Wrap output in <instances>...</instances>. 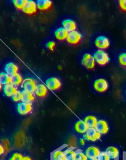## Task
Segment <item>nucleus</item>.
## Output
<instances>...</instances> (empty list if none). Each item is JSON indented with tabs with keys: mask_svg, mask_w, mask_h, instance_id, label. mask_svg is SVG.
Masks as SVG:
<instances>
[{
	"mask_svg": "<svg viewBox=\"0 0 126 160\" xmlns=\"http://www.w3.org/2000/svg\"><path fill=\"white\" fill-rule=\"evenodd\" d=\"M94 58L95 61H96L99 65L104 66L109 62V57L106 53H105L104 51L99 50L94 53Z\"/></svg>",
	"mask_w": 126,
	"mask_h": 160,
	"instance_id": "obj_1",
	"label": "nucleus"
},
{
	"mask_svg": "<svg viewBox=\"0 0 126 160\" xmlns=\"http://www.w3.org/2000/svg\"><path fill=\"white\" fill-rule=\"evenodd\" d=\"M36 82L35 81L31 78L25 79L22 82V88L24 89L25 91L33 92H35V88H36Z\"/></svg>",
	"mask_w": 126,
	"mask_h": 160,
	"instance_id": "obj_2",
	"label": "nucleus"
},
{
	"mask_svg": "<svg viewBox=\"0 0 126 160\" xmlns=\"http://www.w3.org/2000/svg\"><path fill=\"white\" fill-rule=\"evenodd\" d=\"M23 12L27 14H33L36 13L37 10V4L35 2L31 0H26V2L23 8Z\"/></svg>",
	"mask_w": 126,
	"mask_h": 160,
	"instance_id": "obj_3",
	"label": "nucleus"
},
{
	"mask_svg": "<svg viewBox=\"0 0 126 160\" xmlns=\"http://www.w3.org/2000/svg\"><path fill=\"white\" fill-rule=\"evenodd\" d=\"M101 138V134L95 128H88L84 135V138L87 140L96 141Z\"/></svg>",
	"mask_w": 126,
	"mask_h": 160,
	"instance_id": "obj_4",
	"label": "nucleus"
},
{
	"mask_svg": "<svg viewBox=\"0 0 126 160\" xmlns=\"http://www.w3.org/2000/svg\"><path fill=\"white\" fill-rule=\"evenodd\" d=\"M17 111L20 115H25L32 111L31 103H26L21 102L17 105Z\"/></svg>",
	"mask_w": 126,
	"mask_h": 160,
	"instance_id": "obj_5",
	"label": "nucleus"
},
{
	"mask_svg": "<svg viewBox=\"0 0 126 160\" xmlns=\"http://www.w3.org/2000/svg\"><path fill=\"white\" fill-rule=\"evenodd\" d=\"M82 63L84 66H85L86 68L88 69H92L94 68L95 66V59L94 56H92L91 54L86 53L84 54L82 58Z\"/></svg>",
	"mask_w": 126,
	"mask_h": 160,
	"instance_id": "obj_6",
	"label": "nucleus"
},
{
	"mask_svg": "<svg viewBox=\"0 0 126 160\" xmlns=\"http://www.w3.org/2000/svg\"><path fill=\"white\" fill-rule=\"evenodd\" d=\"M82 39V35L77 31L69 32L68 37H67V41L68 42L71 43V44L76 45L80 42Z\"/></svg>",
	"mask_w": 126,
	"mask_h": 160,
	"instance_id": "obj_7",
	"label": "nucleus"
},
{
	"mask_svg": "<svg viewBox=\"0 0 126 160\" xmlns=\"http://www.w3.org/2000/svg\"><path fill=\"white\" fill-rule=\"evenodd\" d=\"M95 45L97 48H101V49H105L107 48L110 45L109 40L106 37L104 36H100L97 37L96 41H95Z\"/></svg>",
	"mask_w": 126,
	"mask_h": 160,
	"instance_id": "obj_8",
	"label": "nucleus"
},
{
	"mask_svg": "<svg viewBox=\"0 0 126 160\" xmlns=\"http://www.w3.org/2000/svg\"><path fill=\"white\" fill-rule=\"evenodd\" d=\"M109 87L107 81L105 79H98L94 82V88L98 92H102L106 91Z\"/></svg>",
	"mask_w": 126,
	"mask_h": 160,
	"instance_id": "obj_9",
	"label": "nucleus"
},
{
	"mask_svg": "<svg viewBox=\"0 0 126 160\" xmlns=\"http://www.w3.org/2000/svg\"><path fill=\"white\" fill-rule=\"evenodd\" d=\"M46 86L51 90H56L60 88L61 82L58 78H48L46 81Z\"/></svg>",
	"mask_w": 126,
	"mask_h": 160,
	"instance_id": "obj_10",
	"label": "nucleus"
},
{
	"mask_svg": "<svg viewBox=\"0 0 126 160\" xmlns=\"http://www.w3.org/2000/svg\"><path fill=\"white\" fill-rule=\"evenodd\" d=\"M99 154V149L96 148V147H89L86 151V155L89 159H97Z\"/></svg>",
	"mask_w": 126,
	"mask_h": 160,
	"instance_id": "obj_11",
	"label": "nucleus"
},
{
	"mask_svg": "<svg viewBox=\"0 0 126 160\" xmlns=\"http://www.w3.org/2000/svg\"><path fill=\"white\" fill-rule=\"evenodd\" d=\"M95 129L99 132L100 134H106L109 131V126L108 124L104 120H99L97 122L96 126Z\"/></svg>",
	"mask_w": 126,
	"mask_h": 160,
	"instance_id": "obj_12",
	"label": "nucleus"
},
{
	"mask_svg": "<svg viewBox=\"0 0 126 160\" xmlns=\"http://www.w3.org/2000/svg\"><path fill=\"white\" fill-rule=\"evenodd\" d=\"M62 24H63L64 29H66L68 32H74V31H76L77 25L76 23L73 20L65 19L63 21Z\"/></svg>",
	"mask_w": 126,
	"mask_h": 160,
	"instance_id": "obj_13",
	"label": "nucleus"
},
{
	"mask_svg": "<svg viewBox=\"0 0 126 160\" xmlns=\"http://www.w3.org/2000/svg\"><path fill=\"white\" fill-rule=\"evenodd\" d=\"M37 8L42 11H45L51 8L52 7V2L50 0H38L36 2Z\"/></svg>",
	"mask_w": 126,
	"mask_h": 160,
	"instance_id": "obj_14",
	"label": "nucleus"
},
{
	"mask_svg": "<svg viewBox=\"0 0 126 160\" xmlns=\"http://www.w3.org/2000/svg\"><path fill=\"white\" fill-rule=\"evenodd\" d=\"M3 91L6 96L12 97L13 95L16 93L18 90L16 89V88L15 87V86H14V85L12 83H9V84L5 85L4 86Z\"/></svg>",
	"mask_w": 126,
	"mask_h": 160,
	"instance_id": "obj_15",
	"label": "nucleus"
},
{
	"mask_svg": "<svg viewBox=\"0 0 126 160\" xmlns=\"http://www.w3.org/2000/svg\"><path fill=\"white\" fill-rule=\"evenodd\" d=\"M18 69H19L18 68V66L13 63H7L5 65V67H4L5 73H7V74L11 76L17 73Z\"/></svg>",
	"mask_w": 126,
	"mask_h": 160,
	"instance_id": "obj_16",
	"label": "nucleus"
},
{
	"mask_svg": "<svg viewBox=\"0 0 126 160\" xmlns=\"http://www.w3.org/2000/svg\"><path fill=\"white\" fill-rule=\"evenodd\" d=\"M34 92L38 97H45L48 93L47 88L43 84H38L36 86V88H35V90Z\"/></svg>",
	"mask_w": 126,
	"mask_h": 160,
	"instance_id": "obj_17",
	"label": "nucleus"
},
{
	"mask_svg": "<svg viewBox=\"0 0 126 160\" xmlns=\"http://www.w3.org/2000/svg\"><path fill=\"white\" fill-rule=\"evenodd\" d=\"M69 32L66 29H64V28H59L57 30L55 31V36L56 38L59 41H63L65 40L67 38L68 36Z\"/></svg>",
	"mask_w": 126,
	"mask_h": 160,
	"instance_id": "obj_18",
	"label": "nucleus"
},
{
	"mask_svg": "<svg viewBox=\"0 0 126 160\" xmlns=\"http://www.w3.org/2000/svg\"><path fill=\"white\" fill-rule=\"evenodd\" d=\"M88 127L86 125V123L84 122V121L79 120L78 122H77L75 124V130L79 133L84 134L85 133L86 130H88Z\"/></svg>",
	"mask_w": 126,
	"mask_h": 160,
	"instance_id": "obj_19",
	"label": "nucleus"
},
{
	"mask_svg": "<svg viewBox=\"0 0 126 160\" xmlns=\"http://www.w3.org/2000/svg\"><path fill=\"white\" fill-rule=\"evenodd\" d=\"M98 120L94 116H87L84 119V122L86 123L89 128H95L96 126Z\"/></svg>",
	"mask_w": 126,
	"mask_h": 160,
	"instance_id": "obj_20",
	"label": "nucleus"
},
{
	"mask_svg": "<svg viewBox=\"0 0 126 160\" xmlns=\"http://www.w3.org/2000/svg\"><path fill=\"white\" fill-rule=\"evenodd\" d=\"M35 97L32 92H29L27 91L22 92V102L26 103H31L33 101H34Z\"/></svg>",
	"mask_w": 126,
	"mask_h": 160,
	"instance_id": "obj_21",
	"label": "nucleus"
},
{
	"mask_svg": "<svg viewBox=\"0 0 126 160\" xmlns=\"http://www.w3.org/2000/svg\"><path fill=\"white\" fill-rule=\"evenodd\" d=\"M0 83H1V85H4V86L12 83V76L7 73L2 72L0 74Z\"/></svg>",
	"mask_w": 126,
	"mask_h": 160,
	"instance_id": "obj_22",
	"label": "nucleus"
},
{
	"mask_svg": "<svg viewBox=\"0 0 126 160\" xmlns=\"http://www.w3.org/2000/svg\"><path fill=\"white\" fill-rule=\"evenodd\" d=\"M106 153L109 154L110 158L115 159L118 157L119 152H118V149L114 147H109L106 149Z\"/></svg>",
	"mask_w": 126,
	"mask_h": 160,
	"instance_id": "obj_23",
	"label": "nucleus"
},
{
	"mask_svg": "<svg viewBox=\"0 0 126 160\" xmlns=\"http://www.w3.org/2000/svg\"><path fill=\"white\" fill-rule=\"evenodd\" d=\"M54 160H67L66 155L64 154V152H62L61 150H57L53 152Z\"/></svg>",
	"mask_w": 126,
	"mask_h": 160,
	"instance_id": "obj_24",
	"label": "nucleus"
},
{
	"mask_svg": "<svg viewBox=\"0 0 126 160\" xmlns=\"http://www.w3.org/2000/svg\"><path fill=\"white\" fill-rule=\"evenodd\" d=\"M23 81H24L22 80V77L19 73H16L12 76V84L14 86H19Z\"/></svg>",
	"mask_w": 126,
	"mask_h": 160,
	"instance_id": "obj_25",
	"label": "nucleus"
},
{
	"mask_svg": "<svg viewBox=\"0 0 126 160\" xmlns=\"http://www.w3.org/2000/svg\"><path fill=\"white\" fill-rule=\"evenodd\" d=\"M13 2H14V6L16 7L17 9H23L26 2V0H14Z\"/></svg>",
	"mask_w": 126,
	"mask_h": 160,
	"instance_id": "obj_26",
	"label": "nucleus"
},
{
	"mask_svg": "<svg viewBox=\"0 0 126 160\" xmlns=\"http://www.w3.org/2000/svg\"><path fill=\"white\" fill-rule=\"evenodd\" d=\"M87 159H88V157H86V154H83L79 150H78L76 152L75 159L74 160H87Z\"/></svg>",
	"mask_w": 126,
	"mask_h": 160,
	"instance_id": "obj_27",
	"label": "nucleus"
},
{
	"mask_svg": "<svg viewBox=\"0 0 126 160\" xmlns=\"http://www.w3.org/2000/svg\"><path fill=\"white\" fill-rule=\"evenodd\" d=\"M98 160H110V157L106 152H100L99 157H98Z\"/></svg>",
	"mask_w": 126,
	"mask_h": 160,
	"instance_id": "obj_28",
	"label": "nucleus"
},
{
	"mask_svg": "<svg viewBox=\"0 0 126 160\" xmlns=\"http://www.w3.org/2000/svg\"><path fill=\"white\" fill-rule=\"evenodd\" d=\"M119 63L121 66L126 67V53L120 54L119 56Z\"/></svg>",
	"mask_w": 126,
	"mask_h": 160,
	"instance_id": "obj_29",
	"label": "nucleus"
},
{
	"mask_svg": "<svg viewBox=\"0 0 126 160\" xmlns=\"http://www.w3.org/2000/svg\"><path fill=\"white\" fill-rule=\"evenodd\" d=\"M12 99L15 102H19V100H22V92L17 91L16 93L12 96Z\"/></svg>",
	"mask_w": 126,
	"mask_h": 160,
	"instance_id": "obj_30",
	"label": "nucleus"
},
{
	"mask_svg": "<svg viewBox=\"0 0 126 160\" xmlns=\"http://www.w3.org/2000/svg\"><path fill=\"white\" fill-rule=\"evenodd\" d=\"M66 155V159L67 160H74L75 159V156H76V152L73 151H71L68 153L65 154Z\"/></svg>",
	"mask_w": 126,
	"mask_h": 160,
	"instance_id": "obj_31",
	"label": "nucleus"
},
{
	"mask_svg": "<svg viewBox=\"0 0 126 160\" xmlns=\"http://www.w3.org/2000/svg\"><path fill=\"white\" fill-rule=\"evenodd\" d=\"M24 157L20 153H14L11 157V158L9 159V160H24Z\"/></svg>",
	"mask_w": 126,
	"mask_h": 160,
	"instance_id": "obj_32",
	"label": "nucleus"
},
{
	"mask_svg": "<svg viewBox=\"0 0 126 160\" xmlns=\"http://www.w3.org/2000/svg\"><path fill=\"white\" fill-rule=\"evenodd\" d=\"M55 43L54 42V41H49V42L47 43V44H46V47L49 48L50 51H53L54 48H55Z\"/></svg>",
	"mask_w": 126,
	"mask_h": 160,
	"instance_id": "obj_33",
	"label": "nucleus"
},
{
	"mask_svg": "<svg viewBox=\"0 0 126 160\" xmlns=\"http://www.w3.org/2000/svg\"><path fill=\"white\" fill-rule=\"evenodd\" d=\"M120 7L123 11L126 12V0H120L119 2Z\"/></svg>",
	"mask_w": 126,
	"mask_h": 160,
	"instance_id": "obj_34",
	"label": "nucleus"
},
{
	"mask_svg": "<svg viewBox=\"0 0 126 160\" xmlns=\"http://www.w3.org/2000/svg\"><path fill=\"white\" fill-rule=\"evenodd\" d=\"M2 142H3L2 144H5V145H6V147H5V148H4L5 150H6V152H9V149H10V148H9V141H7V140H2Z\"/></svg>",
	"mask_w": 126,
	"mask_h": 160,
	"instance_id": "obj_35",
	"label": "nucleus"
},
{
	"mask_svg": "<svg viewBox=\"0 0 126 160\" xmlns=\"http://www.w3.org/2000/svg\"><path fill=\"white\" fill-rule=\"evenodd\" d=\"M74 149V148H72V147H71V148H68V149H67L64 152V154H66V153H68V152H71V151H73Z\"/></svg>",
	"mask_w": 126,
	"mask_h": 160,
	"instance_id": "obj_36",
	"label": "nucleus"
},
{
	"mask_svg": "<svg viewBox=\"0 0 126 160\" xmlns=\"http://www.w3.org/2000/svg\"><path fill=\"white\" fill-rule=\"evenodd\" d=\"M0 149H1V151H0V154H3L4 153V147L2 146V144H1V145H0Z\"/></svg>",
	"mask_w": 126,
	"mask_h": 160,
	"instance_id": "obj_37",
	"label": "nucleus"
},
{
	"mask_svg": "<svg viewBox=\"0 0 126 160\" xmlns=\"http://www.w3.org/2000/svg\"><path fill=\"white\" fill-rule=\"evenodd\" d=\"M24 160H32L29 157H24Z\"/></svg>",
	"mask_w": 126,
	"mask_h": 160,
	"instance_id": "obj_38",
	"label": "nucleus"
},
{
	"mask_svg": "<svg viewBox=\"0 0 126 160\" xmlns=\"http://www.w3.org/2000/svg\"><path fill=\"white\" fill-rule=\"evenodd\" d=\"M81 143H82V144H84V140H81Z\"/></svg>",
	"mask_w": 126,
	"mask_h": 160,
	"instance_id": "obj_39",
	"label": "nucleus"
},
{
	"mask_svg": "<svg viewBox=\"0 0 126 160\" xmlns=\"http://www.w3.org/2000/svg\"><path fill=\"white\" fill-rule=\"evenodd\" d=\"M89 160H98V159H89Z\"/></svg>",
	"mask_w": 126,
	"mask_h": 160,
	"instance_id": "obj_40",
	"label": "nucleus"
}]
</instances>
